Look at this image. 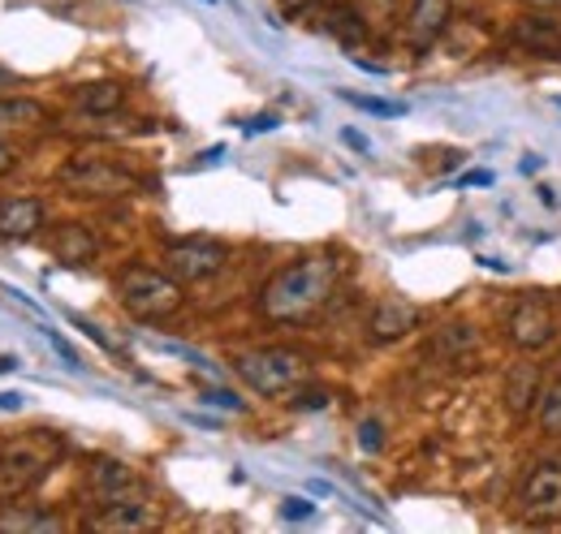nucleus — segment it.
Returning <instances> with one entry per match:
<instances>
[{"mask_svg":"<svg viewBox=\"0 0 561 534\" xmlns=\"http://www.w3.org/2000/svg\"><path fill=\"white\" fill-rule=\"evenodd\" d=\"M333 285H337V259L307 255L298 264L280 267L260 289V315L273 324H302L333 298Z\"/></svg>","mask_w":561,"mask_h":534,"instance_id":"nucleus-1","label":"nucleus"},{"mask_svg":"<svg viewBox=\"0 0 561 534\" xmlns=\"http://www.w3.org/2000/svg\"><path fill=\"white\" fill-rule=\"evenodd\" d=\"M117 298L135 320H169L182 306V280L156 267H126L117 280Z\"/></svg>","mask_w":561,"mask_h":534,"instance_id":"nucleus-2","label":"nucleus"},{"mask_svg":"<svg viewBox=\"0 0 561 534\" xmlns=\"http://www.w3.org/2000/svg\"><path fill=\"white\" fill-rule=\"evenodd\" d=\"M233 371L260 393V397H280L307 380V358L294 349H251L233 358Z\"/></svg>","mask_w":561,"mask_h":534,"instance_id":"nucleus-3","label":"nucleus"},{"mask_svg":"<svg viewBox=\"0 0 561 534\" xmlns=\"http://www.w3.org/2000/svg\"><path fill=\"white\" fill-rule=\"evenodd\" d=\"M61 186H70L78 195H91V199H117V195H130L139 182H135L126 169L108 164V160H87V155H78V160H70V164L61 169Z\"/></svg>","mask_w":561,"mask_h":534,"instance_id":"nucleus-4","label":"nucleus"},{"mask_svg":"<svg viewBox=\"0 0 561 534\" xmlns=\"http://www.w3.org/2000/svg\"><path fill=\"white\" fill-rule=\"evenodd\" d=\"M523 509L531 522H558L561 518V457L536 462L531 474L523 478Z\"/></svg>","mask_w":561,"mask_h":534,"instance_id":"nucleus-5","label":"nucleus"},{"mask_svg":"<svg viewBox=\"0 0 561 534\" xmlns=\"http://www.w3.org/2000/svg\"><path fill=\"white\" fill-rule=\"evenodd\" d=\"M225 259H229V251L220 242L191 237V242H173L164 251V271L178 276V280H208L225 267Z\"/></svg>","mask_w":561,"mask_h":534,"instance_id":"nucleus-6","label":"nucleus"},{"mask_svg":"<svg viewBox=\"0 0 561 534\" xmlns=\"http://www.w3.org/2000/svg\"><path fill=\"white\" fill-rule=\"evenodd\" d=\"M553 311H549V302L545 298H536V293H527L514 311H510V336H514V345L518 349H545L549 340H553Z\"/></svg>","mask_w":561,"mask_h":534,"instance_id":"nucleus-7","label":"nucleus"},{"mask_svg":"<svg viewBox=\"0 0 561 534\" xmlns=\"http://www.w3.org/2000/svg\"><path fill=\"white\" fill-rule=\"evenodd\" d=\"M48 462L53 457H31L26 449H0V504L9 500H22L44 474H48Z\"/></svg>","mask_w":561,"mask_h":534,"instance_id":"nucleus-8","label":"nucleus"},{"mask_svg":"<svg viewBox=\"0 0 561 534\" xmlns=\"http://www.w3.org/2000/svg\"><path fill=\"white\" fill-rule=\"evenodd\" d=\"M91 531H104V534H139L156 526V513L151 504H142V496L135 500H117V504H100V513L87 522Z\"/></svg>","mask_w":561,"mask_h":534,"instance_id":"nucleus-9","label":"nucleus"},{"mask_svg":"<svg viewBox=\"0 0 561 534\" xmlns=\"http://www.w3.org/2000/svg\"><path fill=\"white\" fill-rule=\"evenodd\" d=\"M510 44H518L536 57H561V26L545 13H527L510 26Z\"/></svg>","mask_w":561,"mask_h":534,"instance_id":"nucleus-10","label":"nucleus"},{"mask_svg":"<svg viewBox=\"0 0 561 534\" xmlns=\"http://www.w3.org/2000/svg\"><path fill=\"white\" fill-rule=\"evenodd\" d=\"M91 491L100 504H117V500H135L142 496V478L122 462H100L91 469Z\"/></svg>","mask_w":561,"mask_h":534,"instance_id":"nucleus-11","label":"nucleus"},{"mask_svg":"<svg viewBox=\"0 0 561 534\" xmlns=\"http://www.w3.org/2000/svg\"><path fill=\"white\" fill-rule=\"evenodd\" d=\"M449 13H454V0H411V13H407V35L415 48L436 44V35L449 26Z\"/></svg>","mask_w":561,"mask_h":534,"instance_id":"nucleus-12","label":"nucleus"},{"mask_svg":"<svg viewBox=\"0 0 561 534\" xmlns=\"http://www.w3.org/2000/svg\"><path fill=\"white\" fill-rule=\"evenodd\" d=\"M415 328H420V306H411L402 298L376 302V311H371V336L376 340H402V336L415 333Z\"/></svg>","mask_w":561,"mask_h":534,"instance_id":"nucleus-13","label":"nucleus"},{"mask_svg":"<svg viewBox=\"0 0 561 534\" xmlns=\"http://www.w3.org/2000/svg\"><path fill=\"white\" fill-rule=\"evenodd\" d=\"M35 229H44V202L31 199V195L0 202V237H4V242H22V237H31Z\"/></svg>","mask_w":561,"mask_h":534,"instance_id":"nucleus-14","label":"nucleus"},{"mask_svg":"<svg viewBox=\"0 0 561 534\" xmlns=\"http://www.w3.org/2000/svg\"><path fill=\"white\" fill-rule=\"evenodd\" d=\"M95 251H100V242H95V233H91L87 224H57V233H53V255H57V264L82 267L95 259Z\"/></svg>","mask_w":561,"mask_h":534,"instance_id":"nucleus-15","label":"nucleus"},{"mask_svg":"<svg viewBox=\"0 0 561 534\" xmlns=\"http://www.w3.org/2000/svg\"><path fill=\"white\" fill-rule=\"evenodd\" d=\"M78 108L91 113V117H104V113H117L126 104V86L122 82H91V86H78Z\"/></svg>","mask_w":561,"mask_h":534,"instance_id":"nucleus-16","label":"nucleus"},{"mask_svg":"<svg viewBox=\"0 0 561 534\" xmlns=\"http://www.w3.org/2000/svg\"><path fill=\"white\" fill-rule=\"evenodd\" d=\"M48 121V108L35 104V100H0V130H39Z\"/></svg>","mask_w":561,"mask_h":534,"instance_id":"nucleus-17","label":"nucleus"},{"mask_svg":"<svg viewBox=\"0 0 561 534\" xmlns=\"http://www.w3.org/2000/svg\"><path fill=\"white\" fill-rule=\"evenodd\" d=\"M505 400H510V409H514V414H523L531 400H540V371L518 367V371L505 380Z\"/></svg>","mask_w":561,"mask_h":534,"instance_id":"nucleus-18","label":"nucleus"},{"mask_svg":"<svg viewBox=\"0 0 561 534\" xmlns=\"http://www.w3.org/2000/svg\"><path fill=\"white\" fill-rule=\"evenodd\" d=\"M329 31H333L342 44H358V39H367V18H363L354 4H333V9H329Z\"/></svg>","mask_w":561,"mask_h":534,"instance_id":"nucleus-19","label":"nucleus"},{"mask_svg":"<svg viewBox=\"0 0 561 534\" xmlns=\"http://www.w3.org/2000/svg\"><path fill=\"white\" fill-rule=\"evenodd\" d=\"M536 405H540V427H545L549 436H561V375L540 393Z\"/></svg>","mask_w":561,"mask_h":534,"instance_id":"nucleus-20","label":"nucleus"},{"mask_svg":"<svg viewBox=\"0 0 561 534\" xmlns=\"http://www.w3.org/2000/svg\"><path fill=\"white\" fill-rule=\"evenodd\" d=\"M0 531H61V518H48V513H4Z\"/></svg>","mask_w":561,"mask_h":534,"instance_id":"nucleus-21","label":"nucleus"},{"mask_svg":"<svg viewBox=\"0 0 561 534\" xmlns=\"http://www.w3.org/2000/svg\"><path fill=\"white\" fill-rule=\"evenodd\" d=\"M342 100L363 108V113H371V117H402L407 113V104H389V100H371V95H354V91H342Z\"/></svg>","mask_w":561,"mask_h":534,"instance_id":"nucleus-22","label":"nucleus"},{"mask_svg":"<svg viewBox=\"0 0 561 534\" xmlns=\"http://www.w3.org/2000/svg\"><path fill=\"white\" fill-rule=\"evenodd\" d=\"M380 444H385V427H380L376 418L358 422V449H363V453H380Z\"/></svg>","mask_w":561,"mask_h":534,"instance_id":"nucleus-23","label":"nucleus"},{"mask_svg":"<svg viewBox=\"0 0 561 534\" xmlns=\"http://www.w3.org/2000/svg\"><path fill=\"white\" fill-rule=\"evenodd\" d=\"M199 400L211 405V409H229V414H242V409H247V400L238 397V393H225V388H208Z\"/></svg>","mask_w":561,"mask_h":534,"instance_id":"nucleus-24","label":"nucleus"},{"mask_svg":"<svg viewBox=\"0 0 561 534\" xmlns=\"http://www.w3.org/2000/svg\"><path fill=\"white\" fill-rule=\"evenodd\" d=\"M311 513H316V504L302 500V496H289V500L280 504V518H285V522H302V518H311Z\"/></svg>","mask_w":561,"mask_h":534,"instance_id":"nucleus-25","label":"nucleus"},{"mask_svg":"<svg viewBox=\"0 0 561 534\" xmlns=\"http://www.w3.org/2000/svg\"><path fill=\"white\" fill-rule=\"evenodd\" d=\"M44 336H48V340H53V349H57V353H61V358H66V362H70L73 371H78V367H82V358H78V353H73V345L70 340H66V336L57 333V328H44Z\"/></svg>","mask_w":561,"mask_h":534,"instance_id":"nucleus-26","label":"nucleus"},{"mask_svg":"<svg viewBox=\"0 0 561 534\" xmlns=\"http://www.w3.org/2000/svg\"><path fill=\"white\" fill-rule=\"evenodd\" d=\"M367 13H371L376 22H393V13H398V0H367Z\"/></svg>","mask_w":561,"mask_h":534,"instance_id":"nucleus-27","label":"nucleus"},{"mask_svg":"<svg viewBox=\"0 0 561 534\" xmlns=\"http://www.w3.org/2000/svg\"><path fill=\"white\" fill-rule=\"evenodd\" d=\"M280 121H277V113H260V117H251L247 121V134H273Z\"/></svg>","mask_w":561,"mask_h":534,"instance_id":"nucleus-28","label":"nucleus"},{"mask_svg":"<svg viewBox=\"0 0 561 534\" xmlns=\"http://www.w3.org/2000/svg\"><path fill=\"white\" fill-rule=\"evenodd\" d=\"M329 405V393H302L294 397V409H324Z\"/></svg>","mask_w":561,"mask_h":534,"instance_id":"nucleus-29","label":"nucleus"},{"mask_svg":"<svg viewBox=\"0 0 561 534\" xmlns=\"http://www.w3.org/2000/svg\"><path fill=\"white\" fill-rule=\"evenodd\" d=\"M73 324H78V328H82V333L91 336V340H95V345H100V349H113V340H108V336L100 333V328H91V324H87V320H73Z\"/></svg>","mask_w":561,"mask_h":534,"instance_id":"nucleus-30","label":"nucleus"},{"mask_svg":"<svg viewBox=\"0 0 561 534\" xmlns=\"http://www.w3.org/2000/svg\"><path fill=\"white\" fill-rule=\"evenodd\" d=\"M342 138H346V147H354V151H363V155L371 151V142H367V138H363L358 130H342Z\"/></svg>","mask_w":561,"mask_h":534,"instance_id":"nucleus-31","label":"nucleus"},{"mask_svg":"<svg viewBox=\"0 0 561 534\" xmlns=\"http://www.w3.org/2000/svg\"><path fill=\"white\" fill-rule=\"evenodd\" d=\"M0 409L4 414H18L22 409V393H0Z\"/></svg>","mask_w":561,"mask_h":534,"instance_id":"nucleus-32","label":"nucleus"},{"mask_svg":"<svg viewBox=\"0 0 561 534\" xmlns=\"http://www.w3.org/2000/svg\"><path fill=\"white\" fill-rule=\"evenodd\" d=\"M13 160H18V155H13V147L0 138V173H9V169H13Z\"/></svg>","mask_w":561,"mask_h":534,"instance_id":"nucleus-33","label":"nucleus"},{"mask_svg":"<svg viewBox=\"0 0 561 534\" xmlns=\"http://www.w3.org/2000/svg\"><path fill=\"white\" fill-rule=\"evenodd\" d=\"M462 182H467V186H492V173H467Z\"/></svg>","mask_w":561,"mask_h":534,"instance_id":"nucleus-34","label":"nucleus"},{"mask_svg":"<svg viewBox=\"0 0 561 534\" xmlns=\"http://www.w3.org/2000/svg\"><path fill=\"white\" fill-rule=\"evenodd\" d=\"M13 82H18V73H13L9 66H0V91H9Z\"/></svg>","mask_w":561,"mask_h":534,"instance_id":"nucleus-35","label":"nucleus"},{"mask_svg":"<svg viewBox=\"0 0 561 534\" xmlns=\"http://www.w3.org/2000/svg\"><path fill=\"white\" fill-rule=\"evenodd\" d=\"M518 4H527V9H561V0H518Z\"/></svg>","mask_w":561,"mask_h":534,"instance_id":"nucleus-36","label":"nucleus"},{"mask_svg":"<svg viewBox=\"0 0 561 534\" xmlns=\"http://www.w3.org/2000/svg\"><path fill=\"white\" fill-rule=\"evenodd\" d=\"M289 13H298V9H311V4H320V0H280Z\"/></svg>","mask_w":561,"mask_h":534,"instance_id":"nucleus-37","label":"nucleus"},{"mask_svg":"<svg viewBox=\"0 0 561 534\" xmlns=\"http://www.w3.org/2000/svg\"><path fill=\"white\" fill-rule=\"evenodd\" d=\"M540 169V155H523V173H536Z\"/></svg>","mask_w":561,"mask_h":534,"instance_id":"nucleus-38","label":"nucleus"},{"mask_svg":"<svg viewBox=\"0 0 561 534\" xmlns=\"http://www.w3.org/2000/svg\"><path fill=\"white\" fill-rule=\"evenodd\" d=\"M480 264H484V267H492V271H510V264H501V259H489V255H484V259H480Z\"/></svg>","mask_w":561,"mask_h":534,"instance_id":"nucleus-39","label":"nucleus"},{"mask_svg":"<svg viewBox=\"0 0 561 534\" xmlns=\"http://www.w3.org/2000/svg\"><path fill=\"white\" fill-rule=\"evenodd\" d=\"M13 367H18V358H0V375H4V371H13Z\"/></svg>","mask_w":561,"mask_h":534,"instance_id":"nucleus-40","label":"nucleus"},{"mask_svg":"<svg viewBox=\"0 0 561 534\" xmlns=\"http://www.w3.org/2000/svg\"><path fill=\"white\" fill-rule=\"evenodd\" d=\"M558 104H561V100H558Z\"/></svg>","mask_w":561,"mask_h":534,"instance_id":"nucleus-41","label":"nucleus"}]
</instances>
